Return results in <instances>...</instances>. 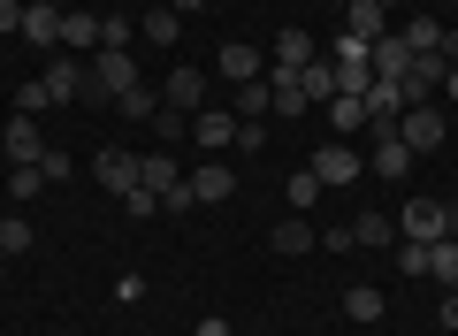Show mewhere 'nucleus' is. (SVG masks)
I'll use <instances>...</instances> for the list:
<instances>
[{"label":"nucleus","instance_id":"1","mask_svg":"<svg viewBox=\"0 0 458 336\" xmlns=\"http://www.w3.org/2000/svg\"><path fill=\"white\" fill-rule=\"evenodd\" d=\"M397 237H412V245H443V237H458V229H451V207H443V199H412V207L397 214Z\"/></svg>","mask_w":458,"mask_h":336},{"label":"nucleus","instance_id":"2","mask_svg":"<svg viewBox=\"0 0 458 336\" xmlns=\"http://www.w3.org/2000/svg\"><path fill=\"white\" fill-rule=\"evenodd\" d=\"M306 168H313V177H321V192H336V184H352V177H367V160L352 153V138H328L321 153L306 160Z\"/></svg>","mask_w":458,"mask_h":336},{"label":"nucleus","instance_id":"3","mask_svg":"<svg viewBox=\"0 0 458 336\" xmlns=\"http://www.w3.org/2000/svg\"><path fill=\"white\" fill-rule=\"evenodd\" d=\"M131 84H138V62H131L123 47H99V54H92V92H99V99H123Z\"/></svg>","mask_w":458,"mask_h":336},{"label":"nucleus","instance_id":"4","mask_svg":"<svg viewBox=\"0 0 458 336\" xmlns=\"http://www.w3.org/2000/svg\"><path fill=\"white\" fill-rule=\"evenodd\" d=\"M397 138H405V153H436L451 138V123H443V108H405L397 115Z\"/></svg>","mask_w":458,"mask_h":336},{"label":"nucleus","instance_id":"5","mask_svg":"<svg viewBox=\"0 0 458 336\" xmlns=\"http://www.w3.org/2000/svg\"><path fill=\"white\" fill-rule=\"evenodd\" d=\"M191 145H199V153L237 145V108H199V115H191Z\"/></svg>","mask_w":458,"mask_h":336},{"label":"nucleus","instance_id":"6","mask_svg":"<svg viewBox=\"0 0 458 336\" xmlns=\"http://www.w3.org/2000/svg\"><path fill=\"white\" fill-rule=\"evenodd\" d=\"M0 153L16 160V168L47 153V130H38V115H8V130H0Z\"/></svg>","mask_w":458,"mask_h":336},{"label":"nucleus","instance_id":"7","mask_svg":"<svg viewBox=\"0 0 458 336\" xmlns=\"http://www.w3.org/2000/svg\"><path fill=\"white\" fill-rule=\"evenodd\" d=\"M367 69H375V84H405V69H412V47L405 39H375V47H367Z\"/></svg>","mask_w":458,"mask_h":336},{"label":"nucleus","instance_id":"8","mask_svg":"<svg viewBox=\"0 0 458 336\" xmlns=\"http://www.w3.org/2000/svg\"><path fill=\"white\" fill-rule=\"evenodd\" d=\"M92 177L107 184L114 199H123V192H138V153H123V145H99V160H92Z\"/></svg>","mask_w":458,"mask_h":336},{"label":"nucleus","instance_id":"9","mask_svg":"<svg viewBox=\"0 0 458 336\" xmlns=\"http://www.w3.org/2000/svg\"><path fill=\"white\" fill-rule=\"evenodd\" d=\"M183 184H191V199H199V207H222V199L237 192V168H229V160H207V168H191Z\"/></svg>","mask_w":458,"mask_h":336},{"label":"nucleus","instance_id":"10","mask_svg":"<svg viewBox=\"0 0 458 336\" xmlns=\"http://www.w3.org/2000/svg\"><path fill=\"white\" fill-rule=\"evenodd\" d=\"M38 84H47V99H54V108H69V99H77L84 84H92V69H84L77 54H62V62H54L47 77H38Z\"/></svg>","mask_w":458,"mask_h":336},{"label":"nucleus","instance_id":"11","mask_svg":"<svg viewBox=\"0 0 458 336\" xmlns=\"http://www.w3.org/2000/svg\"><path fill=\"white\" fill-rule=\"evenodd\" d=\"M199 99H207V77H199V69H168L161 108H168V115H199Z\"/></svg>","mask_w":458,"mask_h":336},{"label":"nucleus","instance_id":"12","mask_svg":"<svg viewBox=\"0 0 458 336\" xmlns=\"http://www.w3.org/2000/svg\"><path fill=\"white\" fill-rule=\"evenodd\" d=\"M344 31L375 47V39H390V8H382V0H352V8H344Z\"/></svg>","mask_w":458,"mask_h":336},{"label":"nucleus","instance_id":"13","mask_svg":"<svg viewBox=\"0 0 458 336\" xmlns=\"http://www.w3.org/2000/svg\"><path fill=\"white\" fill-rule=\"evenodd\" d=\"M138 184H146L153 199H168L183 184V168H176V153H138Z\"/></svg>","mask_w":458,"mask_h":336},{"label":"nucleus","instance_id":"14","mask_svg":"<svg viewBox=\"0 0 458 336\" xmlns=\"http://www.w3.org/2000/svg\"><path fill=\"white\" fill-rule=\"evenodd\" d=\"M298 84H306V99H313V108H328V99L344 92V77H336V62H328V54H313V62L298 69Z\"/></svg>","mask_w":458,"mask_h":336},{"label":"nucleus","instance_id":"15","mask_svg":"<svg viewBox=\"0 0 458 336\" xmlns=\"http://www.w3.org/2000/svg\"><path fill=\"white\" fill-rule=\"evenodd\" d=\"M267 245H276L283 260H298V253H313V245H321V229H313L306 214H283V222H276V237H267Z\"/></svg>","mask_w":458,"mask_h":336},{"label":"nucleus","instance_id":"16","mask_svg":"<svg viewBox=\"0 0 458 336\" xmlns=\"http://www.w3.org/2000/svg\"><path fill=\"white\" fill-rule=\"evenodd\" d=\"M214 69H222L229 84H252L260 77V47H237V39H229V47H214Z\"/></svg>","mask_w":458,"mask_h":336},{"label":"nucleus","instance_id":"17","mask_svg":"<svg viewBox=\"0 0 458 336\" xmlns=\"http://www.w3.org/2000/svg\"><path fill=\"white\" fill-rule=\"evenodd\" d=\"M62 47H69V54L92 47V54H99V16H92V8H62Z\"/></svg>","mask_w":458,"mask_h":336},{"label":"nucleus","instance_id":"18","mask_svg":"<svg viewBox=\"0 0 458 336\" xmlns=\"http://www.w3.org/2000/svg\"><path fill=\"white\" fill-rule=\"evenodd\" d=\"M23 39H31V47H62V8L31 0V8H23Z\"/></svg>","mask_w":458,"mask_h":336},{"label":"nucleus","instance_id":"19","mask_svg":"<svg viewBox=\"0 0 458 336\" xmlns=\"http://www.w3.org/2000/svg\"><path fill=\"white\" fill-rule=\"evenodd\" d=\"M367 177H412V153H405V138H375V160H367Z\"/></svg>","mask_w":458,"mask_h":336},{"label":"nucleus","instance_id":"20","mask_svg":"<svg viewBox=\"0 0 458 336\" xmlns=\"http://www.w3.org/2000/svg\"><path fill=\"white\" fill-rule=\"evenodd\" d=\"M344 314L360 321V329H375V321H382V314H390V298H382V290H375V283H352V290H344Z\"/></svg>","mask_w":458,"mask_h":336},{"label":"nucleus","instance_id":"21","mask_svg":"<svg viewBox=\"0 0 458 336\" xmlns=\"http://www.w3.org/2000/svg\"><path fill=\"white\" fill-rule=\"evenodd\" d=\"M138 39H153V47H176V39H183V16L161 0V8H146V16H138Z\"/></svg>","mask_w":458,"mask_h":336},{"label":"nucleus","instance_id":"22","mask_svg":"<svg viewBox=\"0 0 458 336\" xmlns=\"http://www.w3.org/2000/svg\"><path fill=\"white\" fill-rule=\"evenodd\" d=\"M328 130H336V138H352V130H367V99L360 92H336V99H328Z\"/></svg>","mask_w":458,"mask_h":336},{"label":"nucleus","instance_id":"23","mask_svg":"<svg viewBox=\"0 0 458 336\" xmlns=\"http://www.w3.org/2000/svg\"><path fill=\"white\" fill-rule=\"evenodd\" d=\"M267 99H276V115H291V123L313 108V99H306V84H298L291 69H276V77H267Z\"/></svg>","mask_w":458,"mask_h":336},{"label":"nucleus","instance_id":"24","mask_svg":"<svg viewBox=\"0 0 458 336\" xmlns=\"http://www.w3.org/2000/svg\"><path fill=\"white\" fill-rule=\"evenodd\" d=\"M313 54H321V39H306V31H298V23H291V31H283V39H276V69H291V77H298V69L313 62Z\"/></svg>","mask_w":458,"mask_h":336},{"label":"nucleus","instance_id":"25","mask_svg":"<svg viewBox=\"0 0 458 336\" xmlns=\"http://www.w3.org/2000/svg\"><path fill=\"white\" fill-rule=\"evenodd\" d=\"M428 275H436L443 290H458V237H443V245H428Z\"/></svg>","mask_w":458,"mask_h":336},{"label":"nucleus","instance_id":"26","mask_svg":"<svg viewBox=\"0 0 458 336\" xmlns=\"http://www.w3.org/2000/svg\"><path fill=\"white\" fill-rule=\"evenodd\" d=\"M114 115H131V123H153V115H161V92H146V84H131V92L114 99Z\"/></svg>","mask_w":458,"mask_h":336},{"label":"nucleus","instance_id":"27","mask_svg":"<svg viewBox=\"0 0 458 336\" xmlns=\"http://www.w3.org/2000/svg\"><path fill=\"white\" fill-rule=\"evenodd\" d=\"M352 237L360 245H397V222L390 214H352Z\"/></svg>","mask_w":458,"mask_h":336},{"label":"nucleus","instance_id":"28","mask_svg":"<svg viewBox=\"0 0 458 336\" xmlns=\"http://www.w3.org/2000/svg\"><path fill=\"white\" fill-rule=\"evenodd\" d=\"M38 192H47V168H38V160H23L16 177H8V199L23 207V199H38Z\"/></svg>","mask_w":458,"mask_h":336},{"label":"nucleus","instance_id":"29","mask_svg":"<svg viewBox=\"0 0 458 336\" xmlns=\"http://www.w3.org/2000/svg\"><path fill=\"white\" fill-rule=\"evenodd\" d=\"M313 199H321V177L313 168H291V214H306Z\"/></svg>","mask_w":458,"mask_h":336},{"label":"nucleus","instance_id":"30","mask_svg":"<svg viewBox=\"0 0 458 336\" xmlns=\"http://www.w3.org/2000/svg\"><path fill=\"white\" fill-rule=\"evenodd\" d=\"M0 253H8V260L31 253V222H23V214H8V222H0Z\"/></svg>","mask_w":458,"mask_h":336},{"label":"nucleus","instance_id":"31","mask_svg":"<svg viewBox=\"0 0 458 336\" xmlns=\"http://www.w3.org/2000/svg\"><path fill=\"white\" fill-rule=\"evenodd\" d=\"M131 39H138L131 16H107V23H99V47H123V54H131Z\"/></svg>","mask_w":458,"mask_h":336},{"label":"nucleus","instance_id":"32","mask_svg":"<svg viewBox=\"0 0 458 336\" xmlns=\"http://www.w3.org/2000/svg\"><path fill=\"white\" fill-rule=\"evenodd\" d=\"M38 168H47V184H62V177H77V160H69L62 145H47V153H38Z\"/></svg>","mask_w":458,"mask_h":336},{"label":"nucleus","instance_id":"33","mask_svg":"<svg viewBox=\"0 0 458 336\" xmlns=\"http://www.w3.org/2000/svg\"><path fill=\"white\" fill-rule=\"evenodd\" d=\"M397 268H405V275H428V245H412V237H397Z\"/></svg>","mask_w":458,"mask_h":336},{"label":"nucleus","instance_id":"34","mask_svg":"<svg viewBox=\"0 0 458 336\" xmlns=\"http://www.w3.org/2000/svg\"><path fill=\"white\" fill-rule=\"evenodd\" d=\"M123 214H138V222H146V214H161V199H153L146 184H138V192H123Z\"/></svg>","mask_w":458,"mask_h":336},{"label":"nucleus","instance_id":"35","mask_svg":"<svg viewBox=\"0 0 458 336\" xmlns=\"http://www.w3.org/2000/svg\"><path fill=\"white\" fill-rule=\"evenodd\" d=\"M47 108H54L47 84H23V92H16V115H47Z\"/></svg>","mask_w":458,"mask_h":336},{"label":"nucleus","instance_id":"36","mask_svg":"<svg viewBox=\"0 0 458 336\" xmlns=\"http://www.w3.org/2000/svg\"><path fill=\"white\" fill-rule=\"evenodd\" d=\"M146 298V275H114V306H138Z\"/></svg>","mask_w":458,"mask_h":336},{"label":"nucleus","instance_id":"37","mask_svg":"<svg viewBox=\"0 0 458 336\" xmlns=\"http://www.w3.org/2000/svg\"><path fill=\"white\" fill-rule=\"evenodd\" d=\"M0 31H23V0H0Z\"/></svg>","mask_w":458,"mask_h":336},{"label":"nucleus","instance_id":"38","mask_svg":"<svg viewBox=\"0 0 458 336\" xmlns=\"http://www.w3.org/2000/svg\"><path fill=\"white\" fill-rule=\"evenodd\" d=\"M443 329H458V290H443Z\"/></svg>","mask_w":458,"mask_h":336},{"label":"nucleus","instance_id":"39","mask_svg":"<svg viewBox=\"0 0 458 336\" xmlns=\"http://www.w3.org/2000/svg\"><path fill=\"white\" fill-rule=\"evenodd\" d=\"M199 336H229V321H222V314H207V321H199Z\"/></svg>","mask_w":458,"mask_h":336},{"label":"nucleus","instance_id":"40","mask_svg":"<svg viewBox=\"0 0 458 336\" xmlns=\"http://www.w3.org/2000/svg\"><path fill=\"white\" fill-rule=\"evenodd\" d=\"M443 99H451V108H458V62H451V77H443Z\"/></svg>","mask_w":458,"mask_h":336},{"label":"nucleus","instance_id":"41","mask_svg":"<svg viewBox=\"0 0 458 336\" xmlns=\"http://www.w3.org/2000/svg\"><path fill=\"white\" fill-rule=\"evenodd\" d=\"M168 8H176V16H199V8H207V0H168Z\"/></svg>","mask_w":458,"mask_h":336},{"label":"nucleus","instance_id":"42","mask_svg":"<svg viewBox=\"0 0 458 336\" xmlns=\"http://www.w3.org/2000/svg\"><path fill=\"white\" fill-rule=\"evenodd\" d=\"M443 207H451V229H458V199H443Z\"/></svg>","mask_w":458,"mask_h":336},{"label":"nucleus","instance_id":"43","mask_svg":"<svg viewBox=\"0 0 458 336\" xmlns=\"http://www.w3.org/2000/svg\"><path fill=\"white\" fill-rule=\"evenodd\" d=\"M328 8H336V16H344V8H352V0H328Z\"/></svg>","mask_w":458,"mask_h":336},{"label":"nucleus","instance_id":"44","mask_svg":"<svg viewBox=\"0 0 458 336\" xmlns=\"http://www.w3.org/2000/svg\"><path fill=\"white\" fill-rule=\"evenodd\" d=\"M382 8H390V16H397V8H405V0H382Z\"/></svg>","mask_w":458,"mask_h":336},{"label":"nucleus","instance_id":"45","mask_svg":"<svg viewBox=\"0 0 458 336\" xmlns=\"http://www.w3.org/2000/svg\"><path fill=\"white\" fill-rule=\"evenodd\" d=\"M23 8H31V0H23ZM47 8H69V0H47Z\"/></svg>","mask_w":458,"mask_h":336},{"label":"nucleus","instance_id":"46","mask_svg":"<svg viewBox=\"0 0 458 336\" xmlns=\"http://www.w3.org/2000/svg\"><path fill=\"white\" fill-rule=\"evenodd\" d=\"M443 8H458V0H443Z\"/></svg>","mask_w":458,"mask_h":336}]
</instances>
